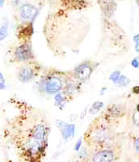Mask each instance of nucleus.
Instances as JSON below:
<instances>
[{"label": "nucleus", "mask_w": 139, "mask_h": 162, "mask_svg": "<svg viewBox=\"0 0 139 162\" xmlns=\"http://www.w3.org/2000/svg\"><path fill=\"white\" fill-rule=\"evenodd\" d=\"M32 32H33V29H32V24H29L21 29L20 33L22 37H29L32 34Z\"/></svg>", "instance_id": "6e6552de"}, {"label": "nucleus", "mask_w": 139, "mask_h": 162, "mask_svg": "<svg viewBox=\"0 0 139 162\" xmlns=\"http://www.w3.org/2000/svg\"><path fill=\"white\" fill-rule=\"evenodd\" d=\"M14 55L15 58L19 62H26L33 58L32 46L29 43H24L16 47Z\"/></svg>", "instance_id": "f03ea898"}, {"label": "nucleus", "mask_w": 139, "mask_h": 162, "mask_svg": "<svg viewBox=\"0 0 139 162\" xmlns=\"http://www.w3.org/2000/svg\"><path fill=\"white\" fill-rule=\"evenodd\" d=\"M63 101H64V98H63L62 95L61 94V93H58V94L56 95L55 96V101L58 105H62Z\"/></svg>", "instance_id": "4468645a"}, {"label": "nucleus", "mask_w": 139, "mask_h": 162, "mask_svg": "<svg viewBox=\"0 0 139 162\" xmlns=\"http://www.w3.org/2000/svg\"><path fill=\"white\" fill-rule=\"evenodd\" d=\"M58 126L60 131H62V136L64 139H70L73 138L74 136V131H75V126L74 124H66L62 121L58 120Z\"/></svg>", "instance_id": "423d86ee"}, {"label": "nucleus", "mask_w": 139, "mask_h": 162, "mask_svg": "<svg viewBox=\"0 0 139 162\" xmlns=\"http://www.w3.org/2000/svg\"><path fill=\"white\" fill-rule=\"evenodd\" d=\"M33 76H34V71L29 66H24L19 71L18 78L23 83H27L32 80Z\"/></svg>", "instance_id": "0eeeda50"}, {"label": "nucleus", "mask_w": 139, "mask_h": 162, "mask_svg": "<svg viewBox=\"0 0 139 162\" xmlns=\"http://www.w3.org/2000/svg\"><path fill=\"white\" fill-rule=\"evenodd\" d=\"M3 3H4V2H3V1H0V8H1L2 6H3Z\"/></svg>", "instance_id": "412c9836"}, {"label": "nucleus", "mask_w": 139, "mask_h": 162, "mask_svg": "<svg viewBox=\"0 0 139 162\" xmlns=\"http://www.w3.org/2000/svg\"><path fill=\"white\" fill-rule=\"evenodd\" d=\"M137 112L139 113V104L137 105Z\"/></svg>", "instance_id": "4be33fe9"}, {"label": "nucleus", "mask_w": 139, "mask_h": 162, "mask_svg": "<svg viewBox=\"0 0 139 162\" xmlns=\"http://www.w3.org/2000/svg\"><path fill=\"white\" fill-rule=\"evenodd\" d=\"M134 42H136V45H139V34L136 35V36L134 37Z\"/></svg>", "instance_id": "6ab92c4d"}, {"label": "nucleus", "mask_w": 139, "mask_h": 162, "mask_svg": "<svg viewBox=\"0 0 139 162\" xmlns=\"http://www.w3.org/2000/svg\"><path fill=\"white\" fill-rule=\"evenodd\" d=\"M103 106V102H95L94 104L92 105L91 110H90V113L91 114H95V112H97L99 110H100V108Z\"/></svg>", "instance_id": "9d476101"}, {"label": "nucleus", "mask_w": 139, "mask_h": 162, "mask_svg": "<svg viewBox=\"0 0 139 162\" xmlns=\"http://www.w3.org/2000/svg\"><path fill=\"white\" fill-rule=\"evenodd\" d=\"M43 87L45 92L49 94H55L63 89V81L58 76H50L44 81Z\"/></svg>", "instance_id": "f257e3e1"}, {"label": "nucleus", "mask_w": 139, "mask_h": 162, "mask_svg": "<svg viewBox=\"0 0 139 162\" xmlns=\"http://www.w3.org/2000/svg\"><path fill=\"white\" fill-rule=\"evenodd\" d=\"M133 91L134 93H139V86H135L133 88Z\"/></svg>", "instance_id": "aec40b11"}, {"label": "nucleus", "mask_w": 139, "mask_h": 162, "mask_svg": "<svg viewBox=\"0 0 139 162\" xmlns=\"http://www.w3.org/2000/svg\"><path fill=\"white\" fill-rule=\"evenodd\" d=\"M108 110L114 117L122 114V110H121V106H119V105H112Z\"/></svg>", "instance_id": "1a4fd4ad"}, {"label": "nucleus", "mask_w": 139, "mask_h": 162, "mask_svg": "<svg viewBox=\"0 0 139 162\" xmlns=\"http://www.w3.org/2000/svg\"><path fill=\"white\" fill-rule=\"evenodd\" d=\"M8 35V24H3L0 28V41H2Z\"/></svg>", "instance_id": "9b49d317"}, {"label": "nucleus", "mask_w": 139, "mask_h": 162, "mask_svg": "<svg viewBox=\"0 0 139 162\" xmlns=\"http://www.w3.org/2000/svg\"><path fill=\"white\" fill-rule=\"evenodd\" d=\"M92 71H93V68H92V65L89 63L85 62L76 67V68L74 71V73L75 77L79 79V80L84 81L91 76Z\"/></svg>", "instance_id": "7ed1b4c3"}, {"label": "nucleus", "mask_w": 139, "mask_h": 162, "mask_svg": "<svg viewBox=\"0 0 139 162\" xmlns=\"http://www.w3.org/2000/svg\"><path fill=\"white\" fill-rule=\"evenodd\" d=\"M137 3H138V4H139V2H137Z\"/></svg>", "instance_id": "5701e85b"}, {"label": "nucleus", "mask_w": 139, "mask_h": 162, "mask_svg": "<svg viewBox=\"0 0 139 162\" xmlns=\"http://www.w3.org/2000/svg\"><path fill=\"white\" fill-rule=\"evenodd\" d=\"M81 145H82V139H79V140H78V142L76 143V144H75V147H74V150L79 151V148H81Z\"/></svg>", "instance_id": "2eb2a0df"}, {"label": "nucleus", "mask_w": 139, "mask_h": 162, "mask_svg": "<svg viewBox=\"0 0 139 162\" xmlns=\"http://www.w3.org/2000/svg\"><path fill=\"white\" fill-rule=\"evenodd\" d=\"M134 120L137 125L139 126V113L138 112H137L136 114L134 115Z\"/></svg>", "instance_id": "dca6fc26"}, {"label": "nucleus", "mask_w": 139, "mask_h": 162, "mask_svg": "<svg viewBox=\"0 0 139 162\" xmlns=\"http://www.w3.org/2000/svg\"><path fill=\"white\" fill-rule=\"evenodd\" d=\"M129 79L127 78L126 76H121L116 83L119 84H121V85H126V84H129Z\"/></svg>", "instance_id": "ddd939ff"}, {"label": "nucleus", "mask_w": 139, "mask_h": 162, "mask_svg": "<svg viewBox=\"0 0 139 162\" xmlns=\"http://www.w3.org/2000/svg\"><path fill=\"white\" fill-rule=\"evenodd\" d=\"M134 147H135V149H136L137 152H139V138H137L135 140V143H134Z\"/></svg>", "instance_id": "a211bd4d"}, {"label": "nucleus", "mask_w": 139, "mask_h": 162, "mask_svg": "<svg viewBox=\"0 0 139 162\" xmlns=\"http://www.w3.org/2000/svg\"><path fill=\"white\" fill-rule=\"evenodd\" d=\"M114 153L112 150L104 149L99 151L92 157V162H113Z\"/></svg>", "instance_id": "39448f33"}, {"label": "nucleus", "mask_w": 139, "mask_h": 162, "mask_svg": "<svg viewBox=\"0 0 139 162\" xmlns=\"http://www.w3.org/2000/svg\"><path fill=\"white\" fill-rule=\"evenodd\" d=\"M20 17L24 20H33L37 15V8L29 3H24L20 8Z\"/></svg>", "instance_id": "20e7f679"}, {"label": "nucleus", "mask_w": 139, "mask_h": 162, "mask_svg": "<svg viewBox=\"0 0 139 162\" xmlns=\"http://www.w3.org/2000/svg\"><path fill=\"white\" fill-rule=\"evenodd\" d=\"M131 64H132V66L134 67L137 68L139 67V62H138V61H137V59H136V58H135V59H134V60L132 61Z\"/></svg>", "instance_id": "f3484780"}, {"label": "nucleus", "mask_w": 139, "mask_h": 162, "mask_svg": "<svg viewBox=\"0 0 139 162\" xmlns=\"http://www.w3.org/2000/svg\"><path fill=\"white\" fill-rule=\"evenodd\" d=\"M120 76H121V72L120 71H114L113 73L111 74L110 78L109 79L112 81H113L114 83H116L117 80L119 79V78H120Z\"/></svg>", "instance_id": "f8f14e48"}]
</instances>
